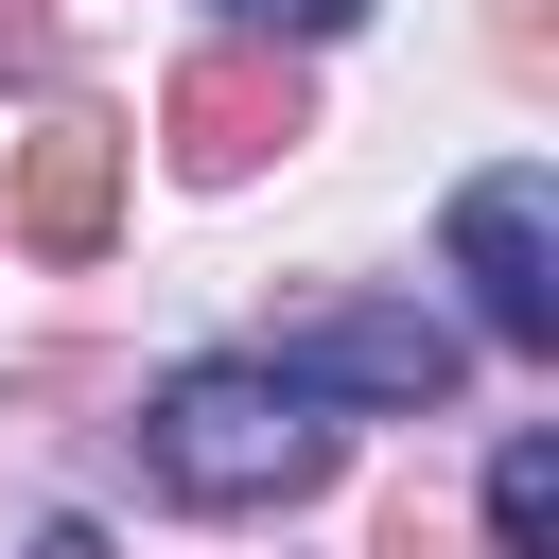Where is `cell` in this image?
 Wrapping results in <instances>:
<instances>
[{
  "label": "cell",
  "mask_w": 559,
  "mask_h": 559,
  "mask_svg": "<svg viewBox=\"0 0 559 559\" xmlns=\"http://www.w3.org/2000/svg\"><path fill=\"white\" fill-rule=\"evenodd\" d=\"M262 367H280V384H314V402H402V419H437L472 349H454L419 297H349V314H297Z\"/></svg>",
  "instance_id": "cell-2"
},
{
  "label": "cell",
  "mask_w": 559,
  "mask_h": 559,
  "mask_svg": "<svg viewBox=\"0 0 559 559\" xmlns=\"http://www.w3.org/2000/svg\"><path fill=\"white\" fill-rule=\"evenodd\" d=\"M297 122H314V105H297V70H280L262 35H245V52H192V70H175V105H157L175 175H210V192H227V175H262Z\"/></svg>",
  "instance_id": "cell-4"
},
{
  "label": "cell",
  "mask_w": 559,
  "mask_h": 559,
  "mask_svg": "<svg viewBox=\"0 0 559 559\" xmlns=\"http://www.w3.org/2000/svg\"><path fill=\"white\" fill-rule=\"evenodd\" d=\"M105 227H122V140H105V122H35V140H17V245L87 262Z\"/></svg>",
  "instance_id": "cell-5"
},
{
  "label": "cell",
  "mask_w": 559,
  "mask_h": 559,
  "mask_svg": "<svg viewBox=\"0 0 559 559\" xmlns=\"http://www.w3.org/2000/svg\"><path fill=\"white\" fill-rule=\"evenodd\" d=\"M140 437H157V489H175V507H314V489H332V419H314V384H280L262 349L175 367V384L140 402Z\"/></svg>",
  "instance_id": "cell-1"
},
{
  "label": "cell",
  "mask_w": 559,
  "mask_h": 559,
  "mask_svg": "<svg viewBox=\"0 0 559 559\" xmlns=\"http://www.w3.org/2000/svg\"><path fill=\"white\" fill-rule=\"evenodd\" d=\"M227 17H245V35H262V52H297V35H349V17H367V0H227Z\"/></svg>",
  "instance_id": "cell-7"
},
{
  "label": "cell",
  "mask_w": 559,
  "mask_h": 559,
  "mask_svg": "<svg viewBox=\"0 0 559 559\" xmlns=\"http://www.w3.org/2000/svg\"><path fill=\"white\" fill-rule=\"evenodd\" d=\"M454 280H472L489 349H559V192L542 175H472L454 192Z\"/></svg>",
  "instance_id": "cell-3"
},
{
  "label": "cell",
  "mask_w": 559,
  "mask_h": 559,
  "mask_svg": "<svg viewBox=\"0 0 559 559\" xmlns=\"http://www.w3.org/2000/svg\"><path fill=\"white\" fill-rule=\"evenodd\" d=\"M489 559H559V437L489 454Z\"/></svg>",
  "instance_id": "cell-6"
}]
</instances>
